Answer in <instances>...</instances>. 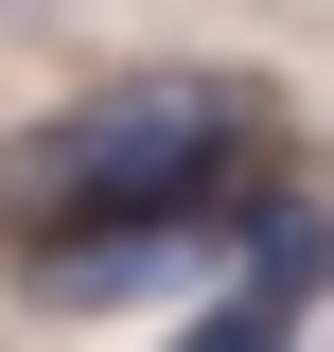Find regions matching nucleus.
Listing matches in <instances>:
<instances>
[{
	"mask_svg": "<svg viewBox=\"0 0 334 352\" xmlns=\"http://www.w3.org/2000/svg\"><path fill=\"white\" fill-rule=\"evenodd\" d=\"M264 106L247 71H106L71 88L36 141H0V247H71V229H211L264 176Z\"/></svg>",
	"mask_w": 334,
	"mask_h": 352,
	"instance_id": "nucleus-1",
	"label": "nucleus"
},
{
	"mask_svg": "<svg viewBox=\"0 0 334 352\" xmlns=\"http://www.w3.org/2000/svg\"><path fill=\"white\" fill-rule=\"evenodd\" d=\"M176 352H299V300H264V282H229L211 317H176Z\"/></svg>",
	"mask_w": 334,
	"mask_h": 352,
	"instance_id": "nucleus-4",
	"label": "nucleus"
},
{
	"mask_svg": "<svg viewBox=\"0 0 334 352\" xmlns=\"http://www.w3.org/2000/svg\"><path fill=\"white\" fill-rule=\"evenodd\" d=\"M194 247H229V212H211V229H71V247H18V300L124 317V300H176V264H194Z\"/></svg>",
	"mask_w": 334,
	"mask_h": 352,
	"instance_id": "nucleus-2",
	"label": "nucleus"
},
{
	"mask_svg": "<svg viewBox=\"0 0 334 352\" xmlns=\"http://www.w3.org/2000/svg\"><path fill=\"white\" fill-rule=\"evenodd\" d=\"M229 282L334 300V176H247V194H229Z\"/></svg>",
	"mask_w": 334,
	"mask_h": 352,
	"instance_id": "nucleus-3",
	"label": "nucleus"
}]
</instances>
